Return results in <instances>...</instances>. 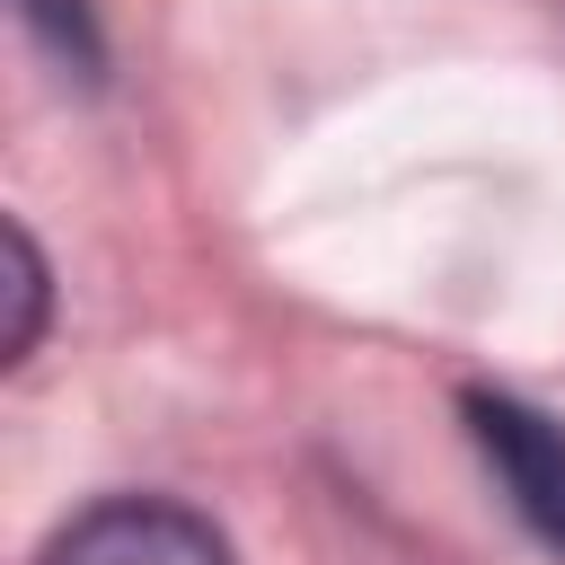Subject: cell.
I'll list each match as a JSON object with an SVG mask.
<instances>
[{
    "label": "cell",
    "mask_w": 565,
    "mask_h": 565,
    "mask_svg": "<svg viewBox=\"0 0 565 565\" xmlns=\"http://www.w3.org/2000/svg\"><path fill=\"white\" fill-rule=\"evenodd\" d=\"M26 26H35L62 62L97 71V26H88V0H26Z\"/></svg>",
    "instance_id": "cell-3"
},
{
    "label": "cell",
    "mask_w": 565,
    "mask_h": 565,
    "mask_svg": "<svg viewBox=\"0 0 565 565\" xmlns=\"http://www.w3.org/2000/svg\"><path fill=\"white\" fill-rule=\"evenodd\" d=\"M9 256H18V327H9V362H26L35 318H44V265H35V238H26V230H9Z\"/></svg>",
    "instance_id": "cell-4"
},
{
    "label": "cell",
    "mask_w": 565,
    "mask_h": 565,
    "mask_svg": "<svg viewBox=\"0 0 565 565\" xmlns=\"http://www.w3.org/2000/svg\"><path fill=\"white\" fill-rule=\"evenodd\" d=\"M44 565H230L221 530L185 503H159V494H115L97 512H79Z\"/></svg>",
    "instance_id": "cell-2"
},
{
    "label": "cell",
    "mask_w": 565,
    "mask_h": 565,
    "mask_svg": "<svg viewBox=\"0 0 565 565\" xmlns=\"http://www.w3.org/2000/svg\"><path fill=\"white\" fill-rule=\"evenodd\" d=\"M459 415H468V441H477V459L494 468V486L512 494V512L565 556V424L556 415H539L530 397H512V388H468L459 397Z\"/></svg>",
    "instance_id": "cell-1"
}]
</instances>
